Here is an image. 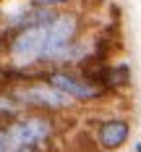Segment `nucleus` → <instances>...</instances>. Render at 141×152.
<instances>
[{"mask_svg":"<svg viewBox=\"0 0 141 152\" xmlns=\"http://www.w3.org/2000/svg\"><path fill=\"white\" fill-rule=\"evenodd\" d=\"M39 74H42V68H39ZM39 74L26 79V81H21V84H16V87H11L8 92L13 94V100L26 113H47V115H65V113H71L76 107V102L68 100L55 87H50Z\"/></svg>","mask_w":141,"mask_h":152,"instance_id":"f257e3e1","label":"nucleus"},{"mask_svg":"<svg viewBox=\"0 0 141 152\" xmlns=\"http://www.w3.org/2000/svg\"><path fill=\"white\" fill-rule=\"evenodd\" d=\"M84 24L86 18L84 13H78L73 8H65L50 18L47 24V34H45V50H42V61L39 68H50L55 66V61L60 58V53L68 45H73L78 37H84Z\"/></svg>","mask_w":141,"mask_h":152,"instance_id":"f03ea898","label":"nucleus"},{"mask_svg":"<svg viewBox=\"0 0 141 152\" xmlns=\"http://www.w3.org/2000/svg\"><path fill=\"white\" fill-rule=\"evenodd\" d=\"M58 115H47V113H24L18 121L5 126L8 144L11 152L21 147H42L47 152V144L58 137Z\"/></svg>","mask_w":141,"mask_h":152,"instance_id":"7ed1b4c3","label":"nucleus"},{"mask_svg":"<svg viewBox=\"0 0 141 152\" xmlns=\"http://www.w3.org/2000/svg\"><path fill=\"white\" fill-rule=\"evenodd\" d=\"M39 76L50 87L63 92L68 100H73L76 105H92V102H99L107 97V89L102 84L84 76L78 68H42Z\"/></svg>","mask_w":141,"mask_h":152,"instance_id":"20e7f679","label":"nucleus"},{"mask_svg":"<svg viewBox=\"0 0 141 152\" xmlns=\"http://www.w3.org/2000/svg\"><path fill=\"white\" fill-rule=\"evenodd\" d=\"M45 34H47V24H37V26H26V29L13 31L8 37L5 55H3L5 63L18 68V71L39 68L42 50H45Z\"/></svg>","mask_w":141,"mask_h":152,"instance_id":"39448f33","label":"nucleus"},{"mask_svg":"<svg viewBox=\"0 0 141 152\" xmlns=\"http://www.w3.org/2000/svg\"><path fill=\"white\" fill-rule=\"evenodd\" d=\"M133 123L128 115H107L94 123V144L102 152H120L131 142Z\"/></svg>","mask_w":141,"mask_h":152,"instance_id":"423d86ee","label":"nucleus"},{"mask_svg":"<svg viewBox=\"0 0 141 152\" xmlns=\"http://www.w3.org/2000/svg\"><path fill=\"white\" fill-rule=\"evenodd\" d=\"M131 66L125 61H118V63H105V68H102V74H99V84L107 89V94L112 92H123L131 87Z\"/></svg>","mask_w":141,"mask_h":152,"instance_id":"0eeeda50","label":"nucleus"},{"mask_svg":"<svg viewBox=\"0 0 141 152\" xmlns=\"http://www.w3.org/2000/svg\"><path fill=\"white\" fill-rule=\"evenodd\" d=\"M24 113H26V110L13 100L11 92H0V126H8V123L18 121Z\"/></svg>","mask_w":141,"mask_h":152,"instance_id":"6e6552de","label":"nucleus"},{"mask_svg":"<svg viewBox=\"0 0 141 152\" xmlns=\"http://www.w3.org/2000/svg\"><path fill=\"white\" fill-rule=\"evenodd\" d=\"M29 5H37V8H47V11H65V8H73L76 0H29Z\"/></svg>","mask_w":141,"mask_h":152,"instance_id":"1a4fd4ad","label":"nucleus"},{"mask_svg":"<svg viewBox=\"0 0 141 152\" xmlns=\"http://www.w3.org/2000/svg\"><path fill=\"white\" fill-rule=\"evenodd\" d=\"M0 152H11V144H8V134H5V126H0Z\"/></svg>","mask_w":141,"mask_h":152,"instance_id":"9d476101","label":"nucleus"},{"mask_svg":"<svg viewBox=\"0 0 141 152\" xmlns=\"http://www.w3.org/2000/svg\"><path fill=\"white\" fill-rule=\"evenodd\" d=\"M16 152H45L42 147H21V150H16Z\"/></svg>","mask_w":141,"mask_h":152,"instance_id":"9b49d317","label":"nucleus"},{"mask_svg":"<svg viewBox=\"0 0 141 152\" xmlns=\"http://www.w3.org/2000/svg\"><path fill=\"white\" fill-rule=\"evenodd\" d=\"M133 152H141V142H136V147H133Z\"/></svg>","mask_w":141,"mask_h":152,"instance_id":"f8f14e48","label":"nucleus"},{"mask_svg":"<svg viewBox=\"0 0 141 152\" xmlns=\"http://www.w3.org/2000/svg\"><path fill=\"white\" fill-rule=\"evenodd\" d=\"M3 18H5V13H3V11H0V26H3Z\"/></svg>","mask_w":141,"mask_h":152,"instance_id":"ddd939ff","label":"nucleus"}]
</instances>
